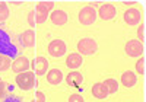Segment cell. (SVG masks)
I'll return each instance as SVG.
<instances>
[{
    "instance_id": "484cf974",
    "label": "cell",
    "mask_w": 146,
    "mask_h": 102,
    "mask_svg": "<svg viewBox=\"0 0 146 102\" xmlns=\"http://www.w3.org/2000/svg\"><path fill=\"white\" fill-rule=\"evenodd\" d=\"M69 102H85V99H83L82 95H79V93H73V95H70Z\"/></svg>"
},
{
    "instance_id": "44dd1931",
    "label": "cell",
    "mask_w": 146,
    "mask_h": 102,
    "mask_svg": "<svg viewBox=\"0 0 146 102\" xmlns=\"http://www.w3.org/2000/svg\"><path fill=\"white\" fill-rule=\"evenodd\" d=\"M9 18V7L5 2H0V22H3Z\"/></svg>"
},
{
    "instance_id": "4316f807",
    "label": "cell",
    "mask_w": 146,
    "mask_h": 102,
    "mask_svg": "<svg viewBox=\"0 0 146 102\" xmlns=\"http://www.w3.org/2000/svg\"><path fill=\"white\" fill-rule=\"evenodd\" d=\"M35 96H36L35 102H45V95H44L42 92H36Z\"/></svg>"
},
{
    "instance_id": "603a6c76",
    "label": "cell",
    "mask_w": 146,
    "mask_h": 102,
    "mask_svg": "<svg viewBox=\"0 0 146 102\" xmlns=\"http://www.w3.org/2000/svg\"><path fill=\"white\" fill-rule=\"evenodd\" d=\"M136 72L139 74H145V57H140V60L136 63Z\"/></svg>"
},
{
    "instance_id": "4fadbf2b",
    "label": "cell",
    "mask_w": 146,
    "mask_h": 102,
    "mask_svg": "<svg viewBox=\"0 0 146 102\" xmlns=\"http://www.w3.org/2000/svg\"><path fill=\"white\" fill-rule=\"evenodd\" d=\"M62 80H63V73L58 69H51L50 72H48L47 82L50 85H58V83H62Z\"/></svg>"
},
{
    "instance_id": "ba28073f",
    "label": "cell",
    "mask_w": 146,
    "mask_h": 102,
    "mask_svg": "<svg viewBox=\"0 0 146 102\" xmlns=\"http://www.w3.org/2000/svg\"><path fill=\"white\" fill-rule=\"evenodd\" d=\"M28 69H29V60L23 56H19L13 63H12V70L18 74L23 73V72H28Z\"/></svg>"
},
{
    "instance_id": "7a4b0ae2",
    "label": "cell",
    "mask_w": 146,
    "mask_h": 102,
    "mask_svg": "<svg viewBox=\"0 0 146 102\" xmlns=\"http://www.w3.org/2000/svg\"><path fill=\"white\" fill-rule=\"evenodd\" d=\"M16 85L22 91H29L35 86V74L32 72H23L16 76Z\"/></svg>"
},
{
    "instance_id": "9c48e42d",
    "label": "cell",
    "mask_w": 146,
    "mask_h": 102,
    "mask_svg": "<svg viewBox=\"0 0 146 102\" xmlns=\"http://www.w3.org/2000/svg\"><path fill=\"white\" fill-rule=\"evenodd\" d=\"M32 69L34 72L38 74V76H42L44 73H47V69H48V61L45 57H36L32 63Z\"/></svg>"
},
{
    "instance_id": "5bb4252c",
    "label": "cell",
    "mask_w": 146,
    "mask_h": 102,
    "mask_svg": "<svg viewBox=\"0 0 146 102\" xmlns=\"http://www.w3.org/2000/svg\"><path fill=\"white\" fill-rule=\"evenodd\" d=\"M82 61H83V60H82V56H80V54L73 53V54L67 56V58H66V64H67L69 69H78V67L82 66Z\"/></svg>"
},
{
    "instance_id": "8992f818",
    "label": "cell",
    "mask_w": 146,
    "mask_h": 102,
    "mask_svg": "<svg viewBox=\"0 0 146 102\" xmlns=\"http://www.w3.org/2000/svg\"><path fill=\"white\" fill-rule=\"evenodd\" d=\"M124 50H126L127 56H130V57H140L143 54V44L137 40H130L126 44Z\"/></svg>"
},
{
    "instance_id": "7c38bea8",
    "label": "cell",
    "mask_w": 146,
    "mask_h": 102,
    "mask_svg": "<svg viewBox=\"0 0 146 102\" xmlns=\"http://www.w3.org/2000/svg\"><path fill=\"white\" fill-rule=\"evenodd\" d=\"M92 95L96 99H105L110 93H108V89L104 83H95L92 86Z\"/></svg>"
},
{
    "instance_id": "cb8c5ba5",
    "label": "cell",
    "mask_w": 146,
    "mask_h": 102,
    "mask_svg": "<svg viewBox=\"0 0 146 102\" xmlns=\"http://www.w3.org/2000/svg\"><path fill=\"white\" fill-rule=\"evenodd\" d=\"M145 29H146V25H145V23H140V26H139V29H137V36H139L137 41H140L142 44L145 42Z\"/></svg>"
},
{
    "instance_id": "83f0119b",
    "label": "cell",
    "mask_w": 146,
    "mask_h": 102,
    "mask_svg": "<svg viewBox=\"0 0 146 102\" xmlns=\"http://www.w3.org/2000/svg\"><path fill=\"white\" fill-rule=\"evenodd\" d=\"M34 15H35V12H31V13H29V16H28V19H29V25H31V26H34V25H35Z\"/></svg>"
},
{
    "instance_id": "3957f363",
    "label": "cell",
    "mask_w": 146,
    "mask_h": 102,
    "mask_svg": "<svg viewBox=\"0 0 146 102\" xmlns=\"http://www.w3.org/2000/svg\"><path fill=\"white\" fill-rule=\"evenodd\" d=\"M78 50L82 56H92L98 50V44L92 38H82L78 42Z\"/></svg>"
},
{
    "instance_id": "6da1fadb",
    "label": "cell",
    "mask_w": 146,
    "mask_h": 102,
    "mask_svg": "<svg viewBox=\"0 0 146 102\" xmlns=\"http://www.w3.org/2000/svg\"><path fill=\"white\" fill-rule=\"evenodd\" d=\"M0 54L7 56V57H15L16 56V47L12 42L7 32H5L3 29H0Z\"/></svg>"
},
{
    "instance_id": "e0dca14e",
    "label": "cell",
    "mask_w": 146,
    "mask_h": 102,
    "mask_svg": "<svg viewBox=\"0 0 146 102\" xmlns=\"http://www.w3.org/2000/svg\"><path fill=\"white\" fill-rule=\"evenodd\" d=\"M21 42L23 44V47H32L35 44V32L34 31H25L21 35Z\"/></svg>"
},
{
    "instance_id": "d4e9b609",
    "label": "cell",
    "mask_w": 146,
    "mask_h": 102,
    "mask_svg": "<svg viewBox=\"0 0 146 102\" xmlns=\"http://www.w3.org/2000/svg\"><path fill=\"white\" fill-rule=\"evenodd\" d=\"M3 102H23V101H22V98H19L16 95H9L3 99Z\"/></svg>"
},
{
    "instance_id": "ffe728a7",
    "label": "cell",
    "mask_w": 146,
    "mask_h": 102,
    "mask_svg": "<svg viewBox=\"0 0 146 102\" xmlns=\"http://www.w3.org/2000/svg\"><path fill=\"white\" fill-rule=\"evenodd\" d=\"M10 57L7 56H3V54H0V72H5L10 67Z\"/></svg>"
},
{
    "instance_id": "5b68a950",
    "label": "cell",
    "mask_w": 146,
    "mask_h": 102,
    "mask_svg": "<svg viewBox=\"0 0 146 102\" xmlns=\"http://www.w3.org/2000/svg\"><path fill=\"white\" fill-rule=\"evenodd\" d=\"M96 19V10L92 6H85L79 12V22L82 25H92Z\"/></svg>"
},
{
    "instance_id": "2e32d148",
    "label": "cell",
    "mask_w": 146,
    "mask_h": 102,
    "mask_svg": "<svg viewBox=\"0 0 146 102\" xmlns=\"http://www.w3.org/2000/svg\"><path fill=\"white\" fill-rule=\"evenodd\" d=\"M136 74L133 73V72H124L123 74H121V83H123L126 87H131V86H135L136 85Z\"/></svg>"
},
{
    "instance_id": "52a82bcc",
    "label": "cell",
    "mask_w": 146,
    "mask_h": 102,
    "mask_svg": "<svg viewBox=\"0 0 146 102\" xmlns=\"http://www.w3.org/2000/svg\"><path fill=\"white\" fill-rule=\"evenodd\" d=\"M48 53L53 57H62L66 53V44L62 40H54L48 45Z\"/></svg>"
},
{
    "instance_id": "8fae6325",
    "label": "cell",
    "mask_w": 146,
    "mask_h": 102,
    "mask_svg": "<svg viewBox=\"0 0 146 102\" xmlns=\"http://www.w3.org/2000/svg\"><path fill=\"white\" fill-rule=\"evenodd\" d=\"M124 22L127 25H136L140 22V12L137 9H127L124 12Z\"/></svg>"
},
{
    "instance_id": "7402d4cb",
    "label": "cell",
    "mask_w": 146,
    "mask_h": 102,
    "mask_svg": "<svg viewBox=\"0 0 146 102\" xmlns=\"http://www.w3.org/2000/svg\"><path fill=\"white\" fill-rule=\"evenodd\" d=\"M7 89H9V85L6 82H2L0 80V99H5L7 95Z\"/></svg>"
},
{
    "instance_id": "ac0fdd59",
    "label": "cell",
    "mask_w": 146,
    "mask_h": 102,
    "mask_svg": "<svg viewBox=\"0 0 146 102\" xmlns=\"http://www.w3.org/2000/svg\"><path fill=\"white\" fill-rule=\"evenodd\" d=\"M82 80H83V76H82L79 72H70V73L67 74V77H66L67 85H70V86H76V87L82 83Z\"/></svg>"
},
{
    "instance_id": "f1b7e54d",
    "label": "cell",
    "mask_w": 146,
    "mask_h": 102,
    "mask_svg": "<svg viewBox=\"0 0 146 102\" xmlns=\"http://www.w3.org/2000/svg\"><path fill=\"white\" fill-rule=\"evenodd\" d=\"M32 102H35V101H32Z\"/></svg>"
},
{
    "instance_id": "d6986e66",
    "label": "cell",
    "mask_w": 146,
    "mask_h": 102,
    "mask_svg": "<svg viewBox=\"0 0 146 102\" xmlns=\"http://www.w3.org/2000/svg\"><path fill=\"white\" fill-rule=\"evenodd\" d=\"M104 85H105L107 89H108V93H115V92L118 91V83H117V80H114V79H105Z\"/></svg>"
},
{
    "instance_id": "9a60e30c",
    "label": "cell",
    "mask_w": 146,
    "mask_h": 102,
    "mask_svg": "<svg viewBox=\"0 0 146 102\" xmlns=\"http://www.w3.org/2000/svg\"><path fill=\"white\" fill-rule=\"evenodd\" d=\"M50 19H51V22L54 23V25H64L66 22H67V15H66V12H63V10H54L53 13L50 15Z\"/></svg>"
},
{
    "instance_id": "30bf717a",
    "label": "cell",
    "mask_w": 146,
    "mask_h": 102,
    "mask_svg": "<svg viewBox=\"0 0 146 102\" xmlns=\"http://www.w3.org/2000/svg\"><path fill=\"white\" fill-rule=\"evenodd\" d=\"M117 13V10L113 5H110V3H105L100 7V18L102 21H110V19H113Z\"/></svg>"
},
{
    "instance_id": "277c9868",
    "label": "cell",
    "mask_w": 146,
    "mask_h": 102,
    "mask_svg": "<svg viewBox=\"0 0 146 102\" xmlns=\"http://www.w3.org/2000/svg\"><path fill=\"white\" fill-rule=\"evenodd\" d=\"M54 7L53 2H40L36 5V10H35V22L36 23H42L47 21V16L50 13V10Z\"/></svg>"
}]
</instances>
